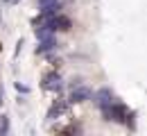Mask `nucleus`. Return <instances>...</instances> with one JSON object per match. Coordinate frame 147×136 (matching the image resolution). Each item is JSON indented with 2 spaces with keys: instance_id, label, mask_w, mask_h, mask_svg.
<instances>
[{
  "instance_id": "f257e3e1",
  "label": "nucleus",
  "mask_w": 147,
  "mask_h": 136,
  "mask_svg": "<svg viewBox=\"0 0 147 136\" xmlns=\"http://www.w3.org/2000/svg\"><path fill=\"white\" fill-rule=\"evenodd\" d=\"M102 111H104V116L107 120H118V122H129V118H131V111H129L125 104H120V102H115V100H111L109 104H102Z\"/></svg>"
},
{
  "instance_id": "f03ea898",
  "label": "nucleus",
  "mask_w": 147,
  "mask_h": 136,
  "mask_svg": "<svg viewBox=\"0 0 147 136\" xmlns=\"http://www.w3.org/2000/svg\"><path fill=\"white\" fill-rule=\"evenodd\" d=\"M38 5H41V14H43L38 20L48 18L52 14H59V9H61V2L59 0H38Z\"/></svg>"
},
{
  "instance_id": "7ed1b4c3",
  "label": "nucleus",
  "mask_w": 147,
  "mask_h": 136,
  "mask_svg": "<svg viewBox=\"0 0 147 136\" xmlns=\"http://www.w3.org/2000/svg\"><path fill=\"white\" fill-rule=\"evenodd\" d=\"M91 97H93V93H91V89H86V86H75L70 91V102H86Z\"/></svg>"
},
{
  "instance_id": "20e7f679",
  "label": "nucleus",
  "mask_w": 147,
  "mask_h": 136,
  "mask_svg": "<svg viewBox=\"0 0 147 136\" xmlns=\"http://www.w3.org/2000/svg\"><path fill=\"white\" fill-rule=\"evenodd\" d=\"M43 89H48V91L61 89V77H59L57 73H50V75H45V77H43Z\"/></svg>"
},
{
  "instance_id": "39448f33",
  "label": "nucleus",
  "mask_w": 147,
  "mask_h": 136,
  "mask_svg": "<svg viewBox=\"0 0 147 136\" xmlns=\"http://www.w3.org/2000/svg\"><path fill=\"white\" fill-rule=\"evenodd\" d=\"M111 100H113V93H111L109 89H102V91L97 93V102H100V107H102V104H109Z\"/></svg>"
},
{
  "instance_id": "423d86ee",
  "label": "nucleus",
  "mask_w": 147,
  "mask_h": 136,
  "mask_svg": "<svg viewBox=\"0 0 147 136\" xmlns=\"http://www.w3.org/2000/svg\"><path fill=\"white\" fill-rule=\"evenodd\" d=\"M52 48H55V41L48 37V39H41V45L36 48V52H41V55H43V52H48V50H52Z\"/></svg>"
},
{
  "instance_id": "0eeeda50",
  "label": "nucleus",
  "mask_w": 147,
  "mask_h": 136,
  "mask_svg": "<svg viewBox=\"0 0 147 136\" xmlns=\"http://www.w3.org/2000/svg\"><path fill=\"white\" fill-rule=\"evenodd\" d=\"M5 129H7V118H5L2 114H0V134H2Z\"/></svg>"
},
{
  "instance_id": "6e6552de",
  "label": "nucleus",
  "mask_w": 147,
  "mask_h": 136,
  "mask_svg": "<svg viewBox=\"0 0 147 136\" xmlns=\"http://www.w3.org/2000/svg\"><path fill=\"white\" fill-rule=\"evenodd\" d=\"M0 48H2V45H0Z\"/></svg>"
}]
</instances>
